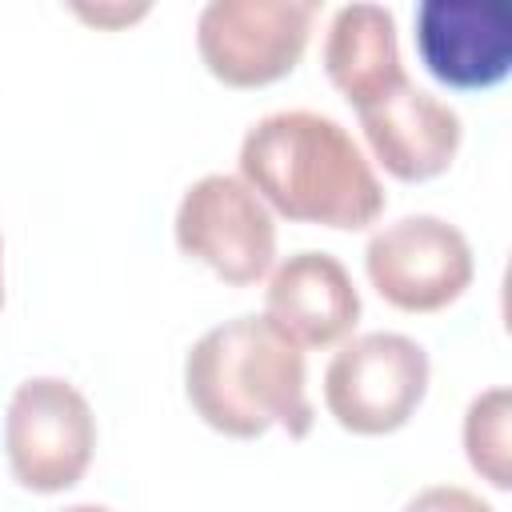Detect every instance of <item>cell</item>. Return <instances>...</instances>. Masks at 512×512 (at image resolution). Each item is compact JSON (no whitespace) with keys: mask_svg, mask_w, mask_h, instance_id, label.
<instances>
[{"mask_svg":"<svg viewBox=\"0 0 512 512\" xmlns=\"http://www.w3.org/2000/svg\"><path fill=\"white\" fill-rule=\"evenodd\" d=\"M240 180L268 204L300 224L356 232L384 212V188L332 116L292 108L256 120L240 144Z\"/></svg>","mask_w":512,"mask_h":512,"instance_id":"obj_1","label":"cell"},{"mask_svg":"<svg viewBox=\"0 0 512 512\" xmlns=\"http://www.w3.org/2000/svg\"><path fill=\"white\" fill-rule=\"evenodd\" d=\"M184 392L196 416L232 440H256L268 428L304 440L316 420L304 348L268 316H236L208 328L184 356Z\"/></svg>","mask_w":512,"mask_h":512,"instance_id":"obj_2","label":"cell"},{"mask_svg":"<svg viewBox=\"0 0 512 512\" xmlns=\"http://www.w3.org/2000/svg\"><path fill=\"white\" fill-rule=\"evenodd\" d=\"M428 352L404 332H364L340 344L324 368V404L344 432L388 436L404 428L428 392Z\"/></svg>","mask_w":512,"mask_h":512,"instance_id":"obj_3","label":"cell"},{"mask_svg":"<svg viewBox=\"0 0 512 512\" xmlns=\"http://www.w3.org/2000/svg\"><path fill=\"white\" fill-rule=\"evenodd\" d=\"M4 452L20 488L64 492L80 484L96 452V416L84 392L60 376H32L12 392Z\"/></svg>","mask_w":512,"mask_h":512,"instance_id":"obj_4","label":"cell"},{"mask_svg":"<svg viewBox=\"0 0 512 512\" xmlns=\"http://www.w3.org/2000/svg\"><path fill=\"white\" fill-rule=\"evenodd\" d=\"M316 4L292 0H212L196 20L204 68L228 88H264L284 80L312 36Z\"/></svg>","mask_w":512,"mask_h":512,"instance_id":"obj_5","label":"cell"},{"mask_svg":"<svg viewBox=\"0 0 512 512\" xmlns=\"http://www.w3.org/2000/svg\"><path fill=\"white\" fill-rule=\"evenodd\" d=\"M176 248L224 284H256L276 260V220L240 176H200L176 208Z\"/></svg>","mask_w":512,"mask_h":512,"instance_id":"obj_6","label":"cell"},{"mask_svg":"<svg viewBox=\"0 0 512 512\" xmlns=\"http://www.w3.org/2000/svg\"><path fill=\"white\" fill-rule=\"evenodd\" d=\"M364 272L380 300L400 312H440L472 284V244L440 216H404L372 232Z\"/></svg>","mask_w":512,"mask_h":512,"instance_id":"obj_7","label":"cell"},{"mask_svg":"<svg viewBox=\"0 0 512 512\" xmlns=\"http://www.w3.org/2000/svg\"><path fill=\"white\" fill-rule=\"evenodd\" d=\"M416 56L428 76L452 92H484L512 68L508 0H424L412 16Z\"/></svg>","mask_w":512,"mask_h":512,"instance_id":"obj_8","label":"cell"},{"mask_svg":"<svg viewBox=\"0 0 512 512\" xmlns=\"http://www.w3.org/2000/svg\"><path fill=\"white\" fill-rule=\"evenodd\" d=\"M356 116L372 156L384 164L388 176L404 184H424L448 172L464 140L456 108H448L440 96L424 92L412 80H404L376 104L360 108Z\"/></svg>","mask_w":512,"mask_h":512,"instance_id":"obj_9","label":"cell"},{"mask_svg":"<svg viewBox=\"0 0 512 512\" xmlns=\"http://www.w3.org/2000/svg\"><path fill=\"white\" fill-rule=\"evenodd\" d=\"M264 316L296 348H328L352 336L360 320V292L332 252L304 248L272 272L264 288Z\"/></svg>","mask_w":512,"mask_h":512,"instance_id":"obj_10","label":"cell"},{"mask_svg":"<svg viewBox=\"0 0 512 512\" xmlns=\"http://www.w3.org/2000/svg\"><path fill=\"white\" fill-rule=\"evenodd\" d=\"M324 72L332 88L360 112L408 80L396 44V16L380 4L336 8L324 36Z\"/></svg>","mask_w":512,"mask_h":512,"instance_id":"obj_11","label":"cell"},{"mask_svg":"<svg viewBox=\"0 0 512 512\" xmlns=\"http://www.w3.org/2000/svg\"><path fill=\"white\" fill-rule=\"evenodd\" d=\"M512 392L488 388L480 392L464 412V456L480 480L508 492L512 488Z\"/></svg>","mask_w":512,"mask_h":512,"instance_id":"obj_12","label":"cell"},{"mask_svg":"<svg viewBox=\"0 0 512 512\" xmlns=\"http://www.w3.org/2000/svg\"><path fill=\"white\" fill-rule=\"evenodd\" d=\"M404 512H496V508L460 484H432V488L416 492L404 504Z\"/></svg>","mask_w":512,"mask_h":512,"instance_id":"obj_13","label":"cell"},{"mask_svg":"<svg viewBox=\"0 0 512 512\" xmlns=\"http://www.w3.org/2000/svg\"><path fill=\"white\" fill-rule=\"evenodd\" d=\"M84 20H96V24H128V20H136V16H144L148 8L140 4V8H76Z\"/></svg>","mask_w":512,"mask_h":512,"instance_id":"obj_14","label":"cell"},{"mask_svg":"<svg viewBox=\"0 0 512 512\" xmlns=\"http://www.w3.org/2000/svg\"><path fill=\"white\" fill-rule=\"evenodd\" d=\"M60 512H112L104 504H72V508H60Z\"/></svg>","mask_w":512,"mask_h":512,"instance_id":"obj_15","label":"cell"},{"mask_svg":"<svg viewBox=\"0 0 512 512\" xmlns=\"http://www.w3.org/2000/svg\"><path fill=\"white\" fill-rule=\"evenodd\" d=\"M0 308H4V244H0Z\"/></svg>","mask_w":512,"mask_h":512,"instance_id":"obj_16","label":"cell"}]
</instances>
